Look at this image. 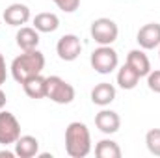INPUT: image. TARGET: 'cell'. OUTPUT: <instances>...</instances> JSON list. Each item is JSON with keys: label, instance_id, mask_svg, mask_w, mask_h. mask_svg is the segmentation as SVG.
Masks as SVG:
<instances>
[{"label": "cell", "instance_id": "1", "mask_svg": "<svg viewBox=\"0 0 160 158\" xmlns=\"http://www.w3.org/2000/svg\"><path fill=\"white\" fill-rule=\"evenodd\" d=\"M11 77L15 82L22 84L28 78L41 75V71L45 69V56L43 52L34 48V50H22V54H19L13 62H11Z\"/></svg>", "mask_w": 160, "mask_h": 158}, {"label": "cell", "instance_id": "2", "mask_svg": "<svg viewBox=\"0 0 160 158\" xmlns=\"http://www.w3.org/2000/svg\"><path fill=\"white\" fill-rule=\"evenodd\" d=\"M65 151L71 158H84L91 153V134L86 123L73 121L65 128Z\"/></svg>", "mask_w": 160, "mask_h": 158}, {"label": "cell", "instance_id": "3", "mask_svg": "<svg viewBox=\"0 0 160 158\" xmlns=\"http://www.w3.org/2000/svg\"><path fill=\"white\" fill-rule=\"evenodd\" d=\"M89 63L95 69V73H99V75H110L112 71L118 69L119 56L112 48V45H99V48H95L91 52Z\"/></svg>", "mask_w": 160, "mask_h": 158}, {"label": "cell", "instance_id": "4", "mask_svg": "<svg viewBox=\"0 0 160 158\" xmlns=\"http://www.w3.org/2000/svg\"><path fill=\"white\" fill-rule=\"evenodd\" d=\"M47 99L56 104H71L75 101V87L62 77H47Z\"/></svg>", "mask_w": 160, "mask_h": 158}, {"label": "cell", "instance_id": "5", "mask_svg": "<svg viewBox=\"0 0 160 158\" xmlns=\"http://www.w3.org/2000/svg\"><path fill=\"white\" fill-rule=\"evenodd\" d=\"M89 34H91V39L99 45H112L119 36V26L116 24V21L108 17H99L91 22Z\"/></svg>", "mask_w": 160, "mask_h": 158}, {"label": "cell", "instance_id": "6", "mask_svg": "<svg viewBox=\"0 0 160 158\" xmlns=\"http://www.w3.org/2000/svg\"><path fill=\"white\" fill-rule=\"evenodd\" d=\"M21 136V123L11 112L0 110V145H15Z\"/></svg>", "mask_w": 160, "mask_h": 158}, {"label": "cell", "instance_id": "7", "mask_svg": "<svg viewBox=\"0 0 160 158\" xmlns=\"http://www.w3.org/2000/svg\"><path fill=\"white\" fill-rule=\"evenodd\" d=\"M56 54L63 62H75L82 54V43L80 37L75 34H65L56 43Z\"/></svg>", "mask_w": 160, "mask_h": 158}, {"label": "cell", "instance_id": "8", "mask_svg": "<svg viewBox=\"0 0 160 158\" xmlns=\"http://www.w3.org/2000/svg\"><path fill=\"white\" fill-rule=\"evenodd\" d=\"M136 41L140 45V48L143 50H153L160 47V24L158 22H147L143 24L138 34H136Z\"/></svg>", "mask_w": 160, "mask_h": 158}, {"label": "cell", "instance_id": "9", "mask_svg": "<svg viewBox=\"0 0 160 158\" xmlns=\"http://www.w3.org/2000/svg\"><path fill=\"white\" fill-rule=\"evenodd\" d=\"M30 7L26 4H21V2H15V4H9L6 9H4V15L2 19L6 21V24L9 26H22L30 21Z\"/></svg>", "mask_w": 160, "mask_h": 158}, {"label": "cell", "instance_id": "10", "mask_svg": "<svg viewBox=\"0 0 160 158\" xmlns=\"http://www.w3.org/2000/svg\"><path fill=\"white\" fill-rule=\"evenodd\" d=\"M95 126L102 132V134H116L121 128V117L118 112L114 110H101L95 116Z\"/></svg>", "mask_w": 160, "mask_h": 158}, {"label": "cell", "instance_id": "11", "mask_svg": "<svg viewBox=\"0 0 160 158\" xmlns=\"http://www.w3.org/2000/svg\"><path fill=\"white\" fill-rule=\"evenodd\" d=\"M127 63L140 75V78L147 77L151 73V62L147 58V54L143 52V48H134L127 54Z\"/></svg>", "mask_w": 160, "mask_h": 158}, {"label": "cell", "instance_id": "12", "mask_svg": "<svg viewBox=\"0 0 160 158\" xmlns=\"http://www.w3.org/2000/svg\"><path fill=\"white\" fill-rule=\"evenodd\" d=\"M116 101V87L108 82H101L91 89V102L104 108Z\"/></svg>", "mask_w": 160, "mask_h": 158}, {"label": "cell", "instance_id": "13", "mask_svg": "<svg viewBox=\"0 0 160 158\" xmlns=\"http://www.w3.org/2000/svg\"><path fill=\"white\" fill-rule=\"evenodd\" d=\"M15 155L19 158H34L39 155V141L36 136H19L15 141Z\"/></svg>", "mask_w": 160, "mask_h": 158}, {"label": "cell", "instance_id": "14", "mask_svg": "<svg viewBox=\"0 0 160 158\" xmlns=\"http://www.w3.org/2000/svg\"><path fill=\"white\" fill-rule=\"evenodd\" d=\"M15 41L21 50H34L39 45V32L34 26H21L15 36Z\"/></svg>", "mask_w": 160, "mask_h": 158}, {"label": "cell", "instance_id": "15", "mask_svg": "<svg viewBox=\"0 0 160 158\" xmlns=\"http://www.w3.org/2000/svg\"><path fill=\"white\" fill-rule=\"evenodd\" d=\"M34 28L39 32V34H52L60 28V19L56 13H50V11H43L38 13L32 21Z\"/></svg>", "mask_w": 160, "mask_h": 158}, {"label": "cell", "instance_id": "16", "mask_svg": "<svg viewBox=\"0 0 160 158\" xmlns=\"http://www.w3.org/2000/svg\"><path fill=\"white\" fill-rule=\"evenodd\" d=\"M22 89L30 99H47V77L36 75L22 82Z\"/></svg>", "mask_w": 160, "mask_h": 158}, {"label": "cell", "instance_id": "17", "mask_svg": "<svg viewBox=\"0 0 160 158\" xmlns=\"http://www.w3.org/2000/svg\"><path fill=\"white\" fill-rule=\"evenodd\" d=\"M138 82H140V75L128 63H125L119 71H118V86H119L121 89L130 91V89H134L138 86Z\"/></svg>", "mask_w": 160, "mask_h": 158}, {"label": "cell", "instance_id": "18", "mask_svg": "<svg viewBox=\"0 0 160 158\" xmlns=\"http://www.w3.org/2000/svg\"><path fill=\"white\" fill-rule=\"evenodd\" d=\"M95 155L99 158H121V147L114 140H101L95 145Z\"/></svg>", "mask_w": 160, "mask_h": 158}, {"label": "cell", "instance_id": "19", "mask_svg": "<svg viewBox=\"0 0 160 158\" xmlns=\"http://www.w3.org/2000/svg\"><path fill=\"white\" fill-rule=\"evenodd\" d=\"M145 145L153 156H160V128H151L145 134Z\"/></svg>", "mask_w": 160, "mask_h": 158}, {"label": "cell", "instance_id": "20", "mask_svg": "<svg viewBox=\"0 0 160 158\" xmlns=\"http://www.w3.org/2000/svg\"><path fill=\"white\" fill-rule=\"evenodd\" d=\"M52 2H54V4L58 6V9H62L63 13H75L80 6V0H52Z\"/></svg>", "mask_w": 160, "mask_h": 158}, {"label": "cell", "instance_id": "21", "mask_svg": "<svg viewBox=\"0 0 160 158\" xmlns=\"http://www.w3.org/2000/svg\"><path fill=\"white\" fill-rule=\"evenodd\" d=\"M145 78H147V86H149V89L155 91V93H160V69H157V71L151 69V73H149Z\"/></svg>", "mask_w": 160, "mask_h": 158}, {"label": "cell", "instance_id": "22", "mask_svg": "<svg viewBox=\"0 0 160 158\" xmlns=\"http://www.w3.org/2000/svg\"><path fill=\"white\" fill-rule=\"evenodd\" d=\"M8 78V69H6V60H4V56H2V52H0V86L6 82Z\"/></svg>", "mask_w": 160, "mask_h": 158}, {"label": "cell", "instance_id": "23", "mask_svg": "<svg viewBox=\"0 0 160 158\" xmlns=\"http://www.w3.org/2000/svg\"><path fill=\"white\" fill-rule=\"evenodd\" d=\"M6 102H8V97H6V93H4V91L0 89V110H4Z\"/></svg>", "mask_w": 160, "mask_h": 158}, {"label": "cell", "instance_id": "24", "mask_svg": "<svg viewBox=\"0 0 160 158\" xmlns=\"http://www.w3.org/2000/svg\"><path fill=\"white\" fill-rule=\"evenodd\" d=\"M13 158V156H17V155H15V151H13V153H11V151H0V158Z\"/></svg>", "mask_w": 160, "mask_h": 158}, {"label": "cell", "instance_id": "25", "mask_svg": "<svg viewBox=\"0 0 160 158\" xmlns=\"http://www.w3.org/2000/svg\"><path fill=\"white\" fill-rule=\"evenodd\" d=\"M0 26H2V19H0Z\"/></svg>", "mask_w": 160, "mask_h": 158}, {"label": "cell", "instance_id": "26", "mask_svg": "<svg viewBox=\"0 0 160 158\" xmlns=\"http://www.w3.org/2000/svg\"><path fill=\"white\" fill-rule=\"evenodd\" d=\"M158 48H160V47H158ZM158 56H160V50H158Z\"/></svg>", "mask_w": 160, "mask_h": 158}]
</instances>
